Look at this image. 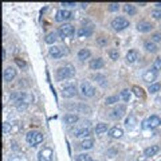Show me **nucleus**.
I'll return each instance as SVG.
<instances>
[{
  "mask_svg": "<svg viewBox=\"0 0 161 161\" xmlns=\"http://www.w3.org/2000/svg\"><path fill=\"white\" fill-rule=\"evenodd\" d=\"M77 161H93L91 160V157L89 155H85V153H82V155H78L77 156Z\"/></svg>",
  "mask_w": 161,
  "mask_h": 161,
  "instance_id": "nucleus-38",
  "label": "nucleus"
},
{
  "mask_svg": "<svg viewBox=\"0 0 161 161\" xmlns=\"http://www.w3.org/2000/svg\"><path fill=\"white\" fill-rule=\"evenodd\" d=\"M148 122H149V126L151 128H157L161 125V118L159 116H151L148 118Z\"/></svg>",
  "mask_w": 161,
  "mask_h": 161,
  "instance_id": "nucleus-22",
  "label": "nucleus"
},
{
  "mask_svg": "<svg viewBox=\"0 0 161 161\" xmlns=\"http://www.w3.org/2000/svg\"><path fill=\"white\" fill-rule=\"evenodd\" d=\"M15 62H16V65L19 66V67H24V66H26V62H24L23 59H19V58H18V59H15Z\"/></svg>",
  "mask_w": 161,
  "mask_h": 161,
  "instance_id": "nucleus-43",
  "label": "nucleus"
},
{
  "mask_svg": "<svg viewBox=\"0 0 161 161\" xmlns=\"http://www.w3.org/2000/svg\"><path fill=\"white\" fill-rule=\"evenodd\" d=\"M152 70H155L156 73L161 70V58H156L155 62L152 65Z\"/></svg>",
  "mask_w": 161,
  "mask_h": 161,
  "instance_id": "nucleus-31",
  "label": "nucleus"
},
{
  "mask_svg": "<svg viewBox=\"0 0 161 161\" xmlns=\"http://www.w3.org/2000/svg\"><path fill=\"white\" fill-rule=\"evenodd\" d=\"M112 27L114 28L116 31H122V30H125L126 27H129V20L122 16H117L112 20Z\"/></svg>",
  "mask_w": 161,
  "mask_h": 161,
  "instance_id": "nucleus-4",
  "label": "nucleus"
},
{
  "mask_svg": "<svg viewBox=\"0 0 161 161\" xmlns=\"http://www.w3.org/2000/svg\"><path fill=\"white\" fill-rule=\"evenodd\" d=\"M49 53L54 59H59V58H62L65 55V50L62 49V47H58V46H51L49 49Z\"/></svg>",
  "mask_w": 161,
  "mask_h": 161,
  "instance_id": "nucleus-9",
  "label": "nucleus"
},
{
  "mask_svg": "<svg viewBox=\"0 0 161 161\" xmlns=\"http://www.w3.org/2000/svg\"><path fill=\"white\" fill-rule=\"evenodd\" d=\"M109 136L113 137V138H121L124 136V130L118 126H114V128H112V129L109 130Z\"/></svg>",
  "mask_w": 161,
  "mask_h": 161,
  "instance_id": "nucleus-18",
  "label": "nucleus"
},
{
  "mask_svg": "<svg viewBox=\"0 0 161 161\" xmlns=\"http://www.w3.org/2000/svg\"><path fill=\"white\" fill-rule=\"evenodd\" d=\"M152 28H153V26L146 20H141V22H138L137 23V30L140 32H149Z\"/></svg>",
  "mask_w": 161,
  "mask_h": 161,
  "instance_id": "nucleus-14",
  "label": "nucleus"
},
{
  "mask_svg": "<svg viewBox=\"0 0 161 161\" xmlns=\"http://www.w3.org/2000/svg\"><path fill=\"white\" fill-rule=\"evenodd\" d=\"M109 57H110L113 61H117V59H118V57H120L118 50H117V49H112L110 51H109Z\"/></svg>",
  "mask_w": 161,
  "mask_h": 161,
  "instance_id": "nucleus-34",
  "label": "nucleus"
},
{
  "mask_svg": "<svg viewBox=\"0 0 161 161\" xmlns=\"http://www.w3.org/2000/svg\"><path fill=\"white\" fill-rule=\"evenodd\" d=\"M11 130H12V124H10V122L3 124V133L8 134V133H11Z\"/></svg>",
  "mask_w": 161,
  "mask_h": 161,
  "instance_id": "nucleus-35",
  "label": "nucleus"
},
{
  "mask_svg": "<svg viewBox=\"0 0 161 161\" xmlns=\"http://www.w3.org/2000/svg\"><path fill=\"white\" fill-rule=\"evenodd\" d=\"M120 97L122 98L125 102H129V100H130V91L129 90H122V91H121V94H120Z\"/></svg>",
  "mask_w": 161,
  "mask_h": 161,
  "instance_id": "nucleus-33",
  "label": "nucleus"
},
{
  "mask_svg": "<svg viewBox=\"0 0 161 161\" xmlns=\"http://www.w3.org/2000/svg\"><path fill=\"white\" fill-rule=\"evenodd\" d=\"M71 16H73V14L70 12V11L63 8V10H59V11L57 12L55 20H57V22H66V20H70Z\"/></svg>",
  "mask_w": 161,
  "mask_h": 161,
  "instance_id": "nucleus-7",
  "label": "nucleus"
},
{
  "mask_svg": "<svg viewBox=\"0 0 161 161\" xmlns=\"http://www.w3.org/2000/svg\"><path fill=\"white\" fill-rule=\"evenodd\" d=\"M53 160V151L50 148H45L43 151L39 152L38 161H51Z\"/></svg>",
  "mask_w": 161,
  "mask_h": 161,
  "instance_id": "nucleus-10",
  "label": "nucleus"
},
{
  "mask_svg": "<svg viewBox=\"0 0 161 161\" xmlns=\"http://www.w3.org/2000/svg\"><path fill=\"white\" fill-rule=\"evenodd\" d=\"M75 74V70L71 65H66V66H62L57 70V79L58 80H63V79H67V78H71L74 77Z\"/></svg>",
  "mask_w": 161,
  "mask_h": 161,
  "instance_id": "nucleus-2",
  "label": "nucleus"
},
{
  "mask_svg": "<svg viewBox=\"0 0 161 161\" xmlns=\"http://www.w3.org/2000/svg\"><path fill=\"white\" fill-rule=\"evenodd\" d=\"M26 141H27L31 146H36L43 141V134L40 133V132H36V130L28 132V133L26 134Z\"/></svg>",
  "mask_w": 161,
  "mask_h": 161,
  "instance_id": "nucleus-3",
  "label": "nucleus"
},
{
  "mask_svg": "<svg viewBox=\"0 0 161 161\" xmlns=\"http://www.w3.org/2000/svg\"><path fill=\"white\" fill-rule=\"evenodd\" d=\"M89 133H90V126H83L74 132V137H85Z\"/></svg>",
  "mask_w": 161,
  "mask_h": 161,
  "instance_id": "nucleus-20",
  "label": "nucleus"
},
{
  "mask_svg": "<svg viewBox=\"0 0 161 161\" xmlns=\"http://www.w3.org/2000/svg\"><path fill=\"white\" fill-rule=\"evenodd\" d=\"M58 34L61 35V38H70V36L74 35V27L71 24H63L62 27H59L58 30Z\"/></svg>",
  "mask_w": 161,
  "mask_h": 161,
  "instance_id": "nucleus-6",
  "label": "nucleus"
},
{
  "mask_svg": "<svg viewBox=\"0 0 161 161\" xmlns=\"http://www.w3.org/2000/svg\"><path fill=\"white\" fill-rule=\"evenodd\" d=\"M152 16L155 18V19L160 20L161 19V10H153L152 11Z\"/></svg>",
  "mask_w": 161,
  "mask_h": 161,
  "instance_id": "nucleus-40",
  "label": "nucleus"
},
{
  "mask_svg": "<svg viewBox=\"0 0 161 161\" xmlns=\"http://www.w3.org/2000/svg\"><path fill=\"white\" fill-rule=\"evenodd\" d=\"M80 93H82L83 97H94V94H96V89H94V86H91L89 82H82L80 83Z\"/></svg>",
  "mask_w": 161,
  "mask_h": 161,
  "instance_id": "nucleus-5",
  "label": "nucleus"
},
{
  "mask_svg": "<svg viewBox=\"0 0 161 161\" xmlns=\"http://www.w3.org/2000/svg\"><path fill=\"white\" fill-rule=\"evenodd\" d=\"M97 45H100V46H106V45H108V38H105V36L97 38Z\"/></svg>",
  "mask_w": 161,
  "mask_h": 161,
  "instance_id": "nucleus-39",
  "label": "nucleus"
},
{
  "mask_svg": "<svg viewBox=\"0 0 161 161\" xmlns=\"http://www.w3.org/2000/svg\"><path fill=\"white\" fill-rule=\"evenodd\" d=\"M148 90L151 91L152 94H155V93H157V91L161 90V85H160V83H153V85H149V89Z\"/></svg>",
  "mask_w": 161,
  "mask_h": 161,
  "instance_id": "nucleus-32",
  "label": "nucleus"
},
{
  "mask_svg": "<svg viewBox=\"0 0 161 161\" xmlns=\"http://www.w3.org/2000/svg\"><path fill=\"white\" fill-rule=\"evenodd\" d=\"M77 94V87L73 86V85H69V86H65L62 89V96L65 98H73Z\"/></svg>",
  "mask_w": 161,
  "mask_h": 161,
  "instance_id": "nucleus-11",
  "label": "nucleus"
},
{
  "mask_svg": "<svg viewBox=\"0 0 161 161\" xmlns=\"http://www.w3.org/2000/svg\"><path fill=\"white\" fill-rule=\"evenodd\" d=\"M104 59L102 58H96V59L90 61V69L91 70H100V69L104 67Z\"/></svg>",
  "mask_w": 161,
  "mask_h": 161,
  "instance_id": "nucleus-15",
  "label": "nucleus"
},
{
  "mask_svg": "<svg viewBox=\"0 0 161 161\" xmlns=\"http://www.w3.org/2000/svg\"><path fill=\"white\" fill-rule=\"evenodd\" d=\"M93 34V27H80L78 30V36L79 38H87V36H90Z\"/></svg>",
  "mask_w": 161,
  "mask_h": 161,
  "instance_id": "nucleus-17",
  "label": "nucleus"
},
{
  "mask_svg": "<svg viewBox=\"0 0 161 161\" xmlns=\"http://www.w3.org/2000/svg\"><path fill=\"white\" fill-rule=\"evenodd\" d=\"M124 11H125V14H128L129 16L136 15V12H137L136 7H134L133 4H125V6H124Z\"/></svg>",
  "mask_w": 161,
  "mask_h": 161,
  "instance_id": "nucleus-27",
  "label": "nucleus"
},
{
  "mask_svg": "<svg viewBox=\"0 0 161 161\" xmlns=\"http://www.w3.org/2000/svg\"><path fill=\"white\" fill-rule=\"evenodd\" d=\"M125 112H126V108H125V106H124V105H118V106H117V108L114 109V110L112 112V113H113L112 116L114 117V118H121Z\"/></svg>",
  "mask_w": 161,
  "mask_h": 161,
  "instance_id": "nucleus-19",
  "label": "nucleus"
},
{
  "mask_svg": "<svg viewBox=\"0 0 161 161\" xmlns=\"http://www.w3.org/2000/svg\"><path fill=\"white\" fill-rule=\"evenodd\" d=\"M155 6L157 7V10H161V3H156Z\"/></svg>",
  "mask_w": 161,
  "mask_h": 161,
  "instance_id": "nucleus-47",
  "label": "nucleus"
},
{
  "mask_svg": "<svg viewBox=\"0 0 161 161\" xmlns=\"http://www.w3.org/2000/svg\"><path fill=\"white\" fill-rule=\"evenodd\" d=\"M156 78H157V73L155 70H146L144 73V75H142V79H144L145 82H148V83H152V85L156 80Z\"/></svg>",
  "mask_w": 161,
  "mask_h": 161,
  "instance_id": "nucleus-13",
  "label": "nucleus"
},
{
  "mask_svg": "<svg viewBox=\"0 0 161 161\" xmlns=\"http://www.w3.org/2000/svg\"><path fill=\"white\" fill-rule=\"evenodd\" d=\"M66 108L69 109V110H75V112H79V113H90L91 109L89 106L83 105V104H73V105H67Z\"/></svg>",
  "mask_w": 161,
  "mask_h": 161,
  "instance_id": "nucleus-8",
  "label": "nucleus"
},
{
  "mask_svg": "<svg viewBox=\"0 0 161 161\" xmlns=\"http://www.w3.org/2000/svg\"><path fill=\"white\" fill-rule=\"evenodd\" d=\"M132 91H133V93L136 94L137 97H140V98H144V97H145L144 90H142L141 87H138V86H133V89H132Z\"/></svg>",
  "mask_w": 161,
  "mask_h": 161,
  "instance_id": "nucleus-30",
  "label": "nucleus"
},
{
  "mask_svg": "<svg viewBox=\"0 0 161 161\" xmlns=\"http://www.w3.org/2000/svg\"><path fill=\"white\" fill-rule=\"evenodd\" d=\"M120 6L117 4V3H112V4H109V11H112V12H114V11H118Z\"/></svg>",
  "mask_w": 161,
  "mask_h": 161,
  "instance_id": "nucleus-42",
  "label": "nucleus"
},
{
  "mask_svg": "<svg viewBox=\"0 0 161 161\" xmlns=\"http://www.w3.org/2000/svg\"><path fill=\"white\" fill-rule=\"evenodd\" d=\"M134 125H136V118H134L133 116H129L126 118V126L128 128H133Z\"/></svg>",
  "mask_w": 161,
  "mask_h": 161,
  "instance_id": "nucleus-36",
  "label": "nucleus"
},
{
  "mask_svg": "<svg viewBox=\"0 0 161 161\" xmlns=\"http://www.w3.org/2000/svg\"><path fill=\"white\" fill-rule=\"evenodd\" d=\"M4 80L6 82H11V80H14L15 79V77H16V70H15V67H11V66H8V67H6V70H4Z\"/></svg>",
  "mask_w": 161,
  "mask_h": 161,
  "instance_id": "nucleus-12",
  "label": "nucleus"
},
{
  "mask_svg": "<svg viewBox=\"0 0 161 161\" xmlns=\"http://www.w3.org/2000/svg\"><path fill=\"white\" fill-rule=\"evenodd\" d=\"M105 132H108V125H106L105 122L97 124V126H96V133H97V134H104Z\"/></svg>",
  "mask_w": 161,
  "mask_h": 161,
  "instance_id": "nucleus-28",
  "label": "nucleus"
},
{
  "mask_svg": "<svg viewBox=\"0 0 161 161\" xmlns=\"http://www.w3.org/2000/svg\"><path fill=\"white\" fill-rule=\"evenodd\" d=\"M138 59V53L136 50H130L129 53L126 54V61L129 62V63H134Z\"/></svg>",
  "mask_w": 161,
  "mask_h": 161,
  "instance_id": "nucleus-25",
  "label": "nucleus"
},
{
  "mask_svg": "<svg viewBox=\"0 0 161 161\" xmlns=\"http://www.w3.org/2000/svg\"><path fill=\"white\" fill-rule=\"evenodd\" d=\"M144 47L146 51H149V53H156L157 51V46L155 45V42H152V40H146L144 43Z\"/></svg>",
  "mask_w": 161,
  "mask_h": 161,
  "instance_id": "nucleus-26",
  "label": "nucleus"
},
{
  "mask_svg": "<svg viewBox=\"0 0 161 161\" xmlns=\"http://www.w3.org/2000/svg\"><path fill=\"white\" fill-rule=\"evenodd\" d=\"M152 42H155V43L161 42V34L160 32H156V34L152 35Z\"/></svg>",
  "mask_w": 161,
  "mask_h": 161,
  "instance_id": "nucleus-41",
  "label": "nucleus"
},
{
  "mask_svg": "<svg viewBox=\"0 0 161 161\" xmlns=\"http://www.w3.org/2000/svg\"><path fill=\"white\" fill-rule=\"evenodd\" d=\"M90 55H91V53H90L89 49H82V50L78 51V59H79V61H86V59H89Z\"/></svg>",
  "mask_w": 161,
  "mask_h": 161,
  "instance_id": "nucleus-24",
  "label": "nucleus"
},
{
  "mask_svg": "<svg viewBox=\"0 0 161 161\" xmlns=\"http://www.w3.org/2000/svg\"><path fill=\"white\" fill-rule=\"evenodd\" d=\"M45 42L49 43V45L55 43L57 42V34H55V32H50V34H47L46 38H45Z\"/></svg>",
  "mask_w": 161,
  "mask_h": 161,
  "instance_id": "nucleus-29",
  "label": "nucleus"
},
{
  "mask_svg": "<svg viewBox=\"0 0 161 161\" xmlns=\"http://www.w3.org/2000/svg\"><path fill=\"white\" fill-rule=\"evenodd\" d=\"M8 161H22V157L20 156H15V155H12L8 159Z\"/></svg>",
  "mask_w": 161,
  "mask_h": 161,
  "instance_id": "nucleus-44",
  "label": "nucleus"
},
{
  "mask_svg": "<svg viewBox=\"0 0 161 161\" xmlns=\"http://www.w3.org/2000/svg\"><path fill=\"white\" fill-rule=\"evenodd\" d=\"M63 121L67 125H73V124H77L79 121V117L77 114H66L63 117Z\"/></svg>",
  "mask_w": 161,
  "mask_h": 161,
  "instance_id": "nucleus-21",
  "label": "nucleus"
},
{
  "mask_svg": "<svg viewBox=\"0 0 161 161\" xmlns=\"http://www.w3.org/2000/svg\"><path fill=\"white\" fill-rule=\"evenodd\" d=\"M159 152H160V146L159 145H151L149 148H146L144 151V155H145V157H153Z\"/></svg>",
  "mask_w": 161,
  "mask_h": 161,
  "instance_id": "nucleus-16",
  "label": "nucleus"
},
{
  "mask_svg": "<svg viewBox=\"0 0 161 161\" xmlns=\"http://www.w3.org/2000/svg\"><path fill=\"white\" fill-rule=\"evenodd\" d=\"M142 128H144V129H146V128H151V126H149V122H148V120L142 121Z\"/></svg>",
  "mask_w": 161,
  "mask_h": 161,
  "instance_id": "nucleus-46",
  "label": "nucleus"
},
{
  "mask_svg": "<svg viewBox=\"0 0 161 161\" xmlns=\"http://www.w3.org/2000/svg\"><path fill=\"white\" fill-rule=\"evenodd\" d=\"M62 6H66V7H74L75 3H74V2H63V3H62Z\"/></svg>",
  "mask_w": 161,
  "mask_h": 161,
  "instance_id": "nucleus-45",
  "label": "nucleus"
},
{
  "mask_svg": "<svg viewBox=\"0 0 161 161\" xmlns=\"http://www.w3.org/2000/svg\"><path fill=\"white\" fill-rule=\"evenodd\" d=\"M94 146V140L93 138H86V140H83L80 142V148L83 149V151H89Z\"/></svg>",
  "mask_w": 161,
  "mask_h": 161,
  "instance_id": "nucleus-23",
  "label": "nucleus"
},
{
  "mask_svg": "<svg viewBox=\"0 0 161 161\" xmlns=\"http://www.w3.org/2000/svg\"><path fill=\"white\" fill-rule=\"evenodd\" d=\"M116 102H118V97L117 96H110L106 98V105H114Z\"/></svg>",
  "mask_w": 161,
  "mask_h": 161,
  "instance_id": "nucleus-37",
  "label": "nucleus"
},
{
  "mask_svg": "<svg viewBox=\"0 0 161 161\" xmlns=\"http://www.w3.org/2000/svg\"><path fill=\"white\" fill-rule=\"evenodd\" d=\"M10 100L16 106L20 105V104L28 105L34 101V96H32V94H28V93H22V91H14V93H11Z\"/></svg>",
  "mask_w": 161,
  "mask_h": 161,
  "instance_id": "nucleus-1",
  "label": "nucleus"
}]
</instances>
